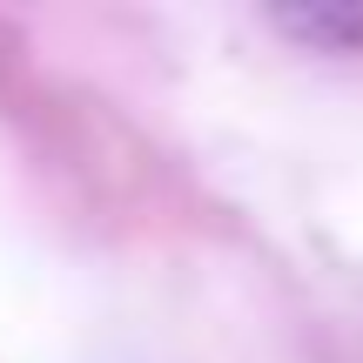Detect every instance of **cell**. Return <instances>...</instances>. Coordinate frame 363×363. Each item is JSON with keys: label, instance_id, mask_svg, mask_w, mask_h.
I'll use <instances>...</instances> for the list:
<instances>
[{"label": "cell", "instance_id": "cell-1", "mask_svg": "<svg viewBox=\"0 0 363 363\" xmlns=\"http://www.w3.org/2000/svg\"><path fill=\"white\" fill-rule=\"evenodd\" d=\"M269 27H283V34L310 40L323 54H357L363 48V7H283V13H269Z\"/></svg>", "mask_w": 363, "mask_h": 363}]
</instances>
